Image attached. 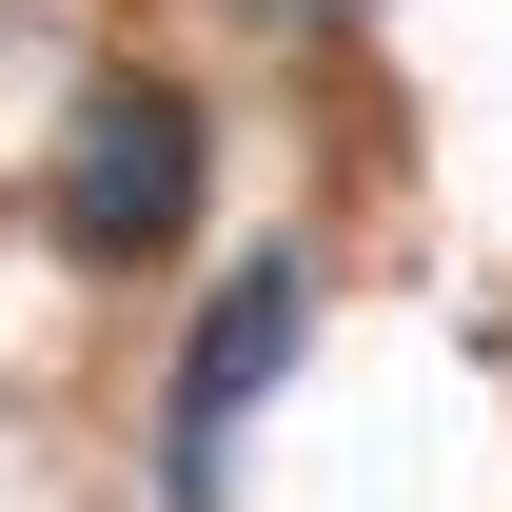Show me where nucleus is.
Instances as JSON below:
<instances>
[{"instance_id":"obj_2","label":"nucleus","mask_w":512,"mask_h":512,"mask_svg":"<svg viewBox=\"0 0 512 512\" xmlns=\"http://www.w3.org/2000/svg\"><path fill=\"white\" fill-rule=\"evenodd\" d=\"M296 335H316V276H296V256H256L237 296L197 316V355H178V414H158V434H178V493H217V434H237L256 394L296 375Z\"/></svg>"},{"instance_id":"obj_1","label":"nucleus","mask_w":512,"mask_h":512,"mask_svg":"<svg viewBox=\"0 0 512 512\" xmlns=\"http://www.w3.org/2000/svg\"><path fill=\"white\" fill-rule=\"evenodd\" d=\"M197 178H217V138H197L178 79H99L60 119V256H99V276H138V256L197 237Z\"/></svg>"}]
</instances>
